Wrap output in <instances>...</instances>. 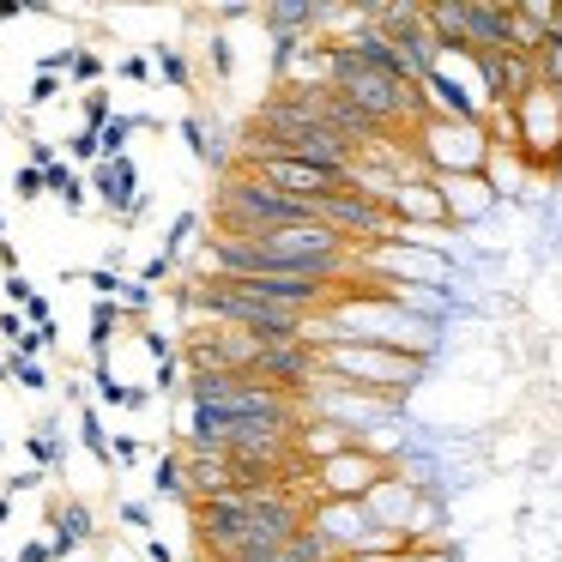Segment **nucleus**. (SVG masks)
Returning <instances> with one entry per match:
<instances>
[{
	"mask_svg": "<svg viewBox=\"0 0 562 562\" xmlns=\"http://www.w3.org/2000/svg\"><path fill=\"white\" fill-rule=\"evenodd\" d=\"M0 115H7V110H0Z\"/></svg>",
	"mask_w": 562,
	"mask_h": 562,
	"instance_id": "nucleus-46",
	"label": "nucleus"
},
{
	"mask_svg": "<svg viewBox=\"0 0 562 562\" xmlns=\"http://www.w3.org/2000/svg\"><path fill=\"white\" fill-rule=\"evenodd\" d=\"M557 176H562V158H557Z\"/></svg>",
	"mask_w": 562,
	"mask_h": 562,
	"instance_id": "nucleus-45",
	"label": "nucleus"
},
{
	"mask_svg": "<svg viewBox=\"0 0 562 562\" xmlns=\"http://www.w3.org/2000/svg\"><path fill=\"white\" fill-rule=\"evenodd\" d=\"M67 151H74V158H79V164H103V139H98V134H91V127H79V134H74V139H67Z\"/></svg>",
	"mask_w": 562,
	"mask_h": 562,
	"instance_id": "nucleus-28",
	"label": "nucleus"
},
{
	"mask_svg": "<svg viewBox=\"0 0 562 562\" xmlns=\"http://www.w3.org/2000/svg\"><path fill=\"white\" fill-rule=\"evenodd\" d=\"M43 176H49V194L61 200L67 212H86V194H91V182H79V176L67 170V164H49Z\"/></svg>",
	"mask_w": 562,
	"mask_h": 562,
	"instance_id": "nucleus-13",
	"label": "nucleus"
},
{
	"mask_svg": "<svg viewBox=\"0 0 562 562\" xmlns=\"http://www.w3.org/2000/svg\"><path fill=\"white\" fill-rule=\"evenodd\" d=\"M134 460H139V441L134 436H115L110 441V465H134Z\"/></svg>",
	"mask_w": 562,
	"mask_h": 562,
	"instance_id": "nucleus-31",
	"label": "nucleus"
},
{
	"mask_svg": "<svg viewBox=\"0 0 562 562\" xmlns=\"http://www.w3.org/2000/svg\"><path fill=\"white\" fill-rule=\"evenodd\" d=\"M441 206H448V224H472L484 218L490 206H496V188H490V176H441Z\"/></svg>",
	"mask_w": 562,
	"mask_h": 562,
	"instance_id": "nucleus-10",
	"label": "nucleus"
},
{
	"mask_svg": "<svg viewBox=\"0 0 562 562\" xmlns=\"http://www.w3.org/2000/svg\"><path fill=\"white\" fill-rule=\"evenodd\" d=\"M231 67H236L231 43H224V37H212V74H218V79H231Z\"/></svg>",
	"mask_w": 562,
	"mask_h": 562,
	"instance_id": "nucleus-32",
	"label": "nucleus"
},
{
	"mask_svg": "<svg viewBox=\"0 0 562 562\" xmlns=\"http://www.w3.org/2000/svg\"><path fill=\"white\" fill-rule=\"evenodd\" d=\"M151 490H158V496H188V460L182 453H158V465H151Z\"/></svg>",
	"mask_w": 562,
	"mask_h": 562,
	"instance_id": "nucleus-15",
	"label": "nucleus"
},
{
	"mask_svg": "<svg viewBox=\"0 0 562 562\" xmlns=\"http://www.w3.org/2000/svg\"><path fill=\"white\" fill-rule=\"evenodd\" d=\"M25 13H31L25 0H0V25H13V19H25Z\"/></svg>",
	"mask_w": 562,
	"mask_h": 562,
	"instance_id": "nucleus-40",
	"label": "nucleus"
},
{
	"mask_svg": "<svg viewBox=\"0 0 562 562\" xmlns=\"http://www.w3.org/2000/svg\"><path fill=\"white\" fill-rule=\"evenodd\" d=\"M321 19H327V7H303V0H279V7H267V31H272V37H303V31H321Z\"/></svg>",
	"mask_w": 562,
	"mask_h": 562,
	"instance_id": "nucleus-12",
	"label": "nucleus"
},
{
	"mask_svg": "<svg viewBox=\"0 0 562 562\" xmlns=\"http://www.w3.org/2000/svg\"><path fill=\"white\" fill-rule=\"evenodd\" d=\"M0 333H7V345H19V339H25L31 327H25V321H19V315H13V308H0Z\"/></svg>",
	"mask_w": 562,
	"mask_h": 562,
	"instance_id": "nucleus-37",
	"label": "nucleus"
},
{
	"mask_svg": "<svg viewBox=\"0 0 562 562\" xmlns=\"http://www.w3.org/2000/svg\"><path fill=\"white\" fill-rule=\"evenodd\" d=\"M115 122V110H110V91H86V127H91V134H103V127H110Z\"/></svg>",
	"mask_w": 562,
	"mask_h": 562,
	"instance_id": "nucleus-26",
	"label": "nucleus"
},
{
	"mask_svg": "<svg viewBox=\"0 0 562 562\" xmlns=\"http://www.w3.org/2000/svg\"><path fill=\"white\" fill-rule=\"evenodd\" d=\"M0 236H7V218H0Z\"/></svg>",
	"mask_w": 562,
	"mask_h": 562,
	"instance_id": "nucleus-44",
	"label": "nucleus"
},
{
	"mask_svg": "<svg viewBox=\"0 0 562 562\" xmlns=\"http://www.w3.org/2000/svg\"><path fill=\"white\" fill-rule=\"evenodd\" d=\"M31 164H37V170H49V164H61V151H55L49 139H31Z\"/></svg>",
	"mask_w": 562,
	"mask_h": 562,
	"instance_id": "nucleus-38",
	"label": "nucleus"
},
{
	"mask_svg": "<svg viewBox=\"0 0 562 562\" xmlns=\"http://www.w3.org/2000/svg\"><path fill=\"white\" fill-rule=\"evenodd\" d=\"M236 170L260 176L267 188H279L284 200H303V206H315V200H327V194H339V188H351L345 176L315 170V164H303V158H260V164H236Z\"/></svg>",
	"mask_w": 562,
	"mask_h": 562,
	"instance_id": "nucleus-7",
	"label": "nucleus"
},
{
	"mask_svg": "<svg viewBox=\"0 0 562 562\" xmlns=\"http://www.w3.org/2000/svg\"><path fill=\"white\" fill-rule=\"evenodd\" d=\"M212 218H218V236H236V243H255V236L272 231H296V224H315V206L303 200H284L279 188H267L248 170H224L218 200H212Z\"/></svg>",
	"mask_w": 562,
	"mask_h": 562,
	"instance_id": "nucleus-1",
	"label": "nucleus"
},
{
	"mask_svg": "<svg viewBox=\"0 0 562 562\" xmlns=\"http://www.w3.org/2000/svg\"><path fill=\"white\" fill-rule=\"evenodd\" d=\"M122 79H151V55H122Z\"/></svg>",
	"mask_w": 562,
	"mask_h": 562,
	"instance_id": "nucleus-36",
	"label": "nucleus"
},
{
	"mask_svg": "<svg viewBox=\"0 0 562 562\" xmlns=\"http://www.w3.org/2000/svg\"><path fill=\"white\" fill-rule=\"evenodd\" d=\"M417 158L424 170L436 176H484L496 146H490V127L484 122H453V115H424L417 122Z\"/></svg>",
	"mask_w": 562,
	"mask_h": 562,
	"instance_id": "nucleus-3",
	"label": "nucleus"
},
{
	"mask_svg": "<svg viewBox=\"0 0 562 562\" xmlns=\"http://www.w3.org/2000/svg\"><path fill=\"white\" fill-rule=\"evenodd\" d=\"M393 218L405 224V231H448V206H441V188H436V176H424V182H400L393 188Z\"/></svg>",
	"mask_w": 562,
	"mask_h": 562,
	"instance_id": "nucleus-9",
	"label": "nucleus"
},
{
	"mask_svg": "<svg viewBox=\"0 0 562 562\" xmlns=\"http://www.w3.org/2000/svg\"><path fill=\"white\" fill-rule=\"evenodd\" d=\"M158 279H170V260H164V255H158V260H151V267H146V272H139V284H158Z\"/></svg>",
	"mask_w": 562,
	"mask_h": 562,
	"instance_id": "nucleus-41",
	"label": "nucleus"
},
{
	"mask_svg": "<svg viewBox=\"0 0 562 562\" xmlns=\"http://www.w3.org/2000/svg\"><path fill=\"white\" fill-rule=\"evenodd\" d=\"M74 86H86V91H98V79H103V55H91V49H74Z\"/></svg>",
	"mask_w": 562,
	"mask_h": 562,
	"instance_id": "nucleus-24",
	"label": "nucleus"
},
{
	"mask_svg": "<svg viewBox=\"0 0 562 562\" xmlns=\"http://www.w3.org/2000/svg\"><path fill=\"white\" fill-rule=\"evenodd\" d=\"M363 272H381L387 284H405V291H441L448 284V255L417 243H387L363 255Z\"/></svg>",
	"mask_w": 562,
	"mask_h": 562,
	"instance_id": "nucleus-5",
	"label": "nucleus"
},
{
	"mask_svg": "<svg viewBox=\"0 0 562 562\" xmlns=\"http://www.w3.org/2000/svg\"><path fill=\"white\" fill-rule=\"evenodd\" d=\"M19 562H55V544H43V538H31V544L19 550Z\"/></svg>",
	"mask_w": 562,
	"mask_h": 562,
	"instance_id": "nucleus-39",
	"label": "nucleus"
},
{
	"mask_svg": "<svg viewBox=\"0 0 562 562\" xmlns=\"http://www.w3.org/2000/svg\"><path fill=\"white\" fill-rule=\"evenodd\" d=\"M115 327H122V303H98V308H91V357H98V363H110Z\"/></svg>",
	"mask_w": 562,
	"mask_h": 562,
	"instance_id": "nucleus-14",
	"label": "nucleus"
},
{
	"mask_svg": "<svg viewBox=\"0 0 562 562\" xmlns=\"http://www.w3.org/2000/svg\"><path fill=\"white\" fill-rule=\"evenodd\" d=\"M139 127H146L139 115H115V122L98 134V139H103V164H110V158H127V139H134Z\"/></svg>",
	"mask_w": 562,
	"mask_h": 562,
	"instance_id": "nucleus-17",
	"label": "nucleus"
},
{
	"mask_svg": "<svg viewBox=\"0 0 562 562\" xmlns=\"http://www.w3.org/2000/svg\"><path fill=\"white\" fill-rule=\"evenodd\" d=\"M25 453H31L37 465H55V460H61V429H55V424H43L37 436L25 441Z\"/></svg>",
	"mask_w": 562,
	"mask_h": 562,
	"instance_id": "nucleus-22",
	"label": "nucleus"
},
{
	"mask_svg": "<svg viewBox=\"0 0 562 562\" xmlns=\"http://www.w3.org/2000/svg\"><path fill=\"white\" fill-rule=\"evenodd\" d=\"M31 296H37V291H31V279H25V272H13V279H7V303H19V308H25Z\"/></svg>",
	"mask_w": 562,
	"mask_h": 562,
	"instance_id": "nucleus-35",
	"label": "nucleus"
},
{
	"mask_svg": "<svg viewBox=\"0 0 562 562\" xmlns=\"http://www.w3.org/2000/svg\"><path fill=\"white\" fill-rule=\"evenodd\" d=\"M387 477V465L357 441V448L333 453V460L315 465V484H321V502H369V490Z\"/></svg>",
	"mask_w": 562,
	"mask_h": 562,
	"instance_id": "nucleus-6",
	"label": "nucleus"
},
{
	"mask_svg": "<svg viewBox=\"0 0 562 562\" xmlns=\"http://www.w3.org/2000/svg\"><path fill=\"white\" fill-rule=\"evenodd\" d=\"M532 61H538V86L562 91V37H544V49H538Z\"/></svg>",
	"mask_w": 562,
	"mask_h": 562,
	"instance_id": "nucleus-20",
	"label": "nucleus"
},
{
	"mask_svg": "<svg viewBox=\"0 0 562 562\" xmlns=\"http://www.w3.org/2000/svg\"><path fill=\"white\" fill-rule=\"evenodd\" d=\"M49 544H55V557H67V550H79V544H91V532H98V520H91V508L86 502H61V508L49 514Z\"/></svg>",
	"mask_w": 562,
	"mask_h": 562,
	"instance_id": "nucleus-11",
	"label": "nucleus"
},
{
	"mask_svg": "<svg viewBox=\"0 0 562 562\" xmlns=\"http://www.w3.org/2000/svg\"><path fill=\"white\" fill-rule=\"evenodd\" d=\"M146 308H151V284L127 279V284H122V315H146Z\"/></svg>",
	"mask_w": 562,
	"mask_h": 562,
	"instance_id": "nucleus-30",
	"label": "nucleus"
},
{
	"mask_svg": "<svg viewBox=\"0 0 562 562\" xmlns=\"http://www.w3.org/2000/svg\"><path fill=\"white\" fill-rule=\"evenodd\" d=\"M122 526H134V532H146V526H151V508H146V502H122Z\"/></svg>",
	"mask_w": 562,
	"mask_h": 562,
	"instance_id": "nucleus-34",
	"label": "nucleus"
},
{
	"mask_svg": "<svg viewBox=\"0 0 562 562\" xmlns=\"http://www.w3.org/2000/svg\"><path fill=\"white\" fill-rule=\"evenodd\" d=\"M79 441H86L98 460H110V436H103V412H98V405H86V412H79Z\"/></svg>",
	"mask_w": 562,
	"mask_h": 562,
	"instance_id": "nucleus-21",
	"label": "nucleus"
},
{
	"mask_svg": "<svg viewBox=\"0 0 562 562\" xmlns=\"http://www.w3.org/2000/svg\"><path fill=\"white\" fill-rule=\"evenodd\" d=\"M55 98H61V74H37V79H31V110H43V103H55Z\"/></svg>",
	"mask_w": 562,
	"mask_h": 562,
	"instance_id": "nucleus-29",
	"label": "nucleus"
},
{
	"mask_svg": "<svg viewBox=\"0 0 562 562\" xmlns=\"http://www.w3.org/2000/svg\"><path fill=\"white\" fill-rule=\"evenodd\" d=\"M182 139L194 146V158H200V164H224V146L206 134V122H200V115H188V122H182Z\"/></svg>",
	"mask_w": 562,
	"mask_h": 562,
	"instance_id": "nucleus-19",
	"label": "nucleus"
},
{
	"mask_svg": "<svg viewBox=\"0 0 562 562\" xmlns=\"http://www.w3.org/2000/svg\"><path fill=\"white\" fill-rule=\"evenodd\" d=\"M321 375L345 381V387H357V393L400 400L405 387H417L424 363H417V357H405V351H393V345H357V339H345V345H327V351H321Z\"/></svg>",
	"mask_w": 562,
	"mask_h": 562,
	"instance_id": "nucleus-2",
	"label": "nucleus"
},
{
	"mask_svg": "<svg viewBox=\"0 0 562 562\" xmlns=\"http://www.w3.org/2000/svg\"><path fill=\"white\" fill-rule=\"evenodd\" d=\"M194 231H200V218H194V212H182V218L170 224V236H164V260H170V267H176V255H182V248L194 243Z\"/></svg>",
	"mask_w": 562,
	"mask_h": 562,
	"instance_id": "nucleus-23",
	"label": "nucleus"
},
{
	"mask_svg": "<svg viewBox=\"0 0 562 562\" xmlns=\"http://www.w3.org/2000/svg\"><path fill=\"white\" fill-rule=\"evenodd\" d=\"M7 514H13V502H7V496H0V526H7Z\"/></svg>",
	"mask_w": 562,
	"mask_h": 562,
	"instance_id": "nucleus-43",
	"label": "nucleus"
},
{
	"mask_svg": "<svg viewBox=\"0 0 562 562\" xmlns=\"http://www.w3.org/2000/svg\"><path fill=\"white\" fill-rule=\"evenodd\" d=\"M151 74H158L164 86L188 91V55H182V49H170V43H151Z\"/></svg>",
	"mask_w": 562,
	"mask_h": 562,
	"instance_id": "nucleus-16",
	"label": "nucleus"
},
{
	"mask_svg": "<svg viewBox=\"0 0 562 562\" xmlns=\"http://www.w3.org/2000/svg\"><path fill=\"white\" fill-rule=\"evenodd\" d=\"M91 194H98L122 224H134L139 212H146V194H139V170H134V158H110V164H98V176H91Z\"/></svg>",
	"mask_w": 562,
	"mask_h": 562,
	"instance_id": "nucleus-8",
	"label": "nucleus"
},
{
	"mask_svg": "<svg viewBox=\"0 0 562 562\" xmlns=\"http://www.w3.org/2000/svg\"><path fill=\"white\" fill-rule=\"evenodd\" d=\"M514 151L526 164H557L562 158V98L557 91H526L514 103Z\"/></svg>",
	"mask_w": 562,
	"mask_h": 562,
	"instance_id": "nucleus-4",
	"label": "nucleus"
},
{
	"mask_svg": "<svg viewBox=\"0 0 562 562\" xmlns=\"http://www.w3.org/2000/svg\"><path fill=\"white\" fill-rule=\"evenodd\" d=\"M25 327H55V315H49V296H31V303H25Z\"/></svg>",
	"mask_w": 562,
	"mask_h": 562,
	"instance_id": "nucleus-33",
	"label": "nucleus"
},
{
	"mask_svg": "<svg viewBox=\"0 0 562 562\" xmlns=\"http://www.w3.org/2000/svg\"><path fill=\"white\" fill-rule=\"evenodd\" d=\"M0 369H7V375H13L25 393H49V369H43L37 357H7Z\"/></svg>",
	"mask_w": 562,
	"mask_h": 562,
	"instance_id": "nucleus-18",
	"label": "nucleus"
},
{
	"mask_svg": "<svg viewBox=\"0 0 562 562\" xmlns=\"http://www.w3.org/2000/svg\"><path fill=\"white\" fill-rule=\"evenodd\" d=\"M86 284H91V291H98V303H122V272H115V267H98V272H86Z\"/></svg>",
	"mask_w": 562,
	"mask_h": 562,
	"instance_id": "nucleus-25",
	"label": "nucleus"
},
{
	"mask_svg": "<svg viewBox=\"0 0 562 562\" xmlns=\"http://www.w3.org/2000/svg\"><path fill=\"white\" fill-rule=\"evenodd\" d=\"M0 267H7V279L19 272V255H13V243H0Z\"/></svg>",
	"mask_w": 562,
	"mask_h": 562,
	"instance_id": "nucleus-42",
	"label": "nucleus"
},
{
	"mask_svg": "<svg viewBox=\"0 0 562 562\" xmlns=\"http://www.w3.org/2000/svg\"><path fill=\"white\" fill-rule=\"evenodd\" d=\"M13 194L19 200H43V194H49V176H43L37 164H25V170L13 176Z\"/></svg>",
	"mask_w": 562,
	"mask_h": 562,
	"instance_id": "nucleus-27",
	"label": "nucleus"
}]
</instances>
